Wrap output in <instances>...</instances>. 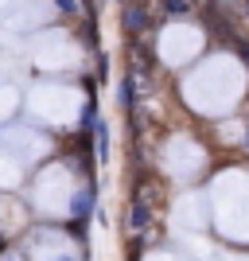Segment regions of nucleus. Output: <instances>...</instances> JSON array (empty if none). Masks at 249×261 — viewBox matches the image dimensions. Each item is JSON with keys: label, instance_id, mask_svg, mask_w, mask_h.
Returning <instances> with one entry per match:
<instances>
[{"label": "nucleus", "instance_id": "1a4fd4ad", "mask_svg": "<svg viewBox=\"0 0 249 261\" xmlns=\"http://www.w3.org/2000/svg\"><path fill=\"white\" fill-rule=\"evenodd\" d=\"M0 148H4L12 160H20V164H35V160L47 156L51 141H47L39 129H4L0 133Z\"/></svg>", "mask_w": 249, "mask_h": 261}, {"label": "nucleus", "instance_id": "0eeeda50", "mask_svg": "<svg viewBox=\"0 0 249 261\" xmlns=\"http://www.w3.org/2000/svg\"><path fill=\"white\" fill-rule=\"evenodd\" d=\"M203 164H206L203 144H199L195 137H187V133H175L172 141L163 144V168H168V175H175V179H195V175L203 172Z\"/></svg>", "mask_w": 249, "mask_h": 261}, {"label": "nucleus", "instance_id": "a211bd4d", "mask_svg": "<svg viewBox=\"0 0 249 261\" xmlns=\"http://www.w3.org/2000/svg\"><path fill=\"white\" fill-rule=\"evenodd\" d=\"M4 8H8V0H0V16H4Z\"/></svg>", "mask_w": 249, "mask_h": 261}, {"label": "nucleus", "instance_id": "f03ea898", "mask_svg": "<svg viewBox=\"0 0 249 261\" xmlns=\"http://www.w3.org/2000/svg\"><path fill=\"white\" fill-rule=\"evenodd\" d=\"M210 222L230 242H249V168H230L210 184Z\"/></svg>", "mask_w": 249, "mask_h": 261}, {"label": "nucleus", "instance_id": "7ed1b4c3", "mask_svg": "<svg viewBox=\"0 0 249 261\" xmlns=\"http://www.w3.org/2000/svg\"><path fill=\"white\" fill-rule=\"evenodd\" d=\"M82 90L70 86V82H35L27 90V109L32 117L47 121V125H74L82 117Z\"/></svg>", "mask_w": 249, "mask_h": 261}, {"label": "nucleus", "instance_id": "2eb2a0df", "mask_svg": "<svg viewBox=\"0 0 249 261\" xmlns=\"http://www.w3.org/2000/svg\"><path fill=\"white\" fill-rule=\"evenodd\" d=\"M226 141H241V129H238V125H226Z\"/></svg>", "mask_w": 249, "mask_h": 261}, {"label": "nucleus", "instance_id": "dca6fc26", "mask_svg": "<svg viewBox=\"0 0 249 261\" xmlns=\"http://www.w3.org/2000/svg\"><path fill=\"white\" fill-rule=\"evenodd\" d=\"M214 261H249V257H214Z\"/></svg>", "mask_w": 249, "mask_h": 261}, {"label": "nucleus", "instance_id": "6e6552de", "mask_svg": "<svg viewBox=\"0 0 249 261\" xmlns=\"http://www.w3.org/2000/svg\"><path fill=\"white\" fill-rule=\"evenodd\" d=\"M51 16H54V12H51V0H16V4L4 8L0 28H4L8 35H32V32H39Z\"/></svg>", "mask_w": 249, "mask_h": 261}, {"label": "nucleus", "instance_id": "f3484780", "mask_svg": "<svg viewBox=\"0 0 249 261\" xmlns=\"http://www.w3.org/2000/svg\"><path fill=\"white\" fill-rule=\"evenodd\" d=\"M0 261H20V257H16V253H4V257H0Z\"/></svg>", "mask_w": 249, "mask_h": 261}, {"label": "nucleus", "instance_id": "423d86ee", "mask_svg": "<svg viewBox=\"0 0 249 261\" xmlns=\"http://www.w3.org/2000/svg\"><path fill=\"white\" fill-rule=\"evenodd\" d=\"M160 59L168 66H187L195 63L199 51H203V32H199L195 23H168L160 32Z\"/></svg>", "mask_w": 249, "mask_h": 261}, {"label": "nucleus", "instance_id": "4468645a", "mask_svg": "<svg viewBox=\"0 0 249 261\" xmlns=\"http://www.w3.org/2000/svg\"><path fill=\"white\" fill-rule=\"evenodd\" d=\"M144 261H183V257H175V253H148Z\"/></svg>", "mask_w": 249, "mask_h": 261}, {"label": "nucleus", "instance_id": "9b49d317", "mask_svg": "<svg viewBox=\"0 0 249 261\" xmlns=\"http://www.w3.org/2000/svg\"><path fill=\"white\" fill-rule=\"evenodd\" d=\"M27 253H32V261H78L74 242L66 238L63 230H39V234H32Z\"/></svg>", "mask_w": 249, "mask_h": 261}, {"label": "nucleus", "instance_id": "f8f14e48", "mask_svg": "<svg viewBox=\"0 0 249 261\" xmlns=\"http://www.w3.org/2000/svg\"><path fill=\"white\" fill-rule=\"evenodd\" d=\"M20 160H12L4 148H0V191H8V187H16L20 184Z\"/></svg>", "mask_w": 249, "mask_h": 261}, {"label": "nucleus", "instance_id": "f257e3e1", "mask_svg": "<svg viewBox=\"0 0 249 261\" xmlns=\"http://www.w3.org/2000/svg\"><path fill=\"white\" fill-rule=\"evenodd\" d=\"M245 86H249V74H245V66H241V59L218 51V55H210V59H203V63L183 78V101L195 109V113L222 117V113H230V109L241 101Z\"/></svg>", "mask_w": 249, "mask_h": 261}, {"label": "nucleus", "instance_id": "9d476101", "mask_svg": "<svg viewBox=\"0 0 249 261\" xmlns=\"http://www.w3.org/2000/svg\"><path fill=\"white\" fill-rule=\"evenodd\" d=\"M210 218V199L199 195V191H187V195L175 199V211H172V226L179 234H199Z\"/></svg>", "mask_w": 249, "mask_h": 261}, {"label": "nucleus", "instance_id": "39448f33", "mask_svg": "<svg viewBox=\"0 0 249 261\" xmlns=\"http://www.w3.org/2000/svg\"><path fill=\"white\" fill-rule=\"evenodd\" d=\"M27 59L39 70H78L82 66V47L63 32V28H47V32H35L32 43H27Z\"/></svg>", "mask_w": 249, "mask_h": 261}, {"label": "nucleus", "instance_id": "ddd939ff", "mask_svg": "<svg viewBox=\"0 0 249 261\" xmlns=\"http://www.w3.org/2000/svg\"><path fill=\"white\" fill-rule=\"evenodd\" d=\"M16 109H20V94H16V86H0V125H4Z\"/></svg>", "mask_w": 249, "mask_h": 261}, {"label": "nucleus", "instance_id": "20e7f679", "mask_svg": "<svg viewBox=\"0 0 249 261\" xmlns=\"http://www.w3.org/2000/svg\"><path fill=\"white\" fill-rule=\"evenodd\" d=\"M78 179L70 168H63V164H54V168H43V172L35 175L32 184V203L35 211H43V215L51 218H63L70 215V211L78 207Z\"/></svg>", "mask_w": 249, "mask_h": 261}]
</instances>
